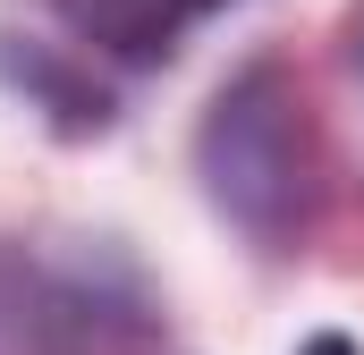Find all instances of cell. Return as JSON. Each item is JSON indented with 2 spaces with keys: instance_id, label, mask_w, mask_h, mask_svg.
<instances>
[{
  "instance_id": "cell-5",
  "label": "cell",
  "mask_w": 364,
  "mask_h": 355,
  "mask_svg": "<svg viewBox=\"0 0 364 355\" xmlns=\"http://www.w3.org/2000/svg\"><path fill=\"white\" fill-rule=\"evenodd\" d=\"M296 355H356V339H348V330H314Z\"/></svg>"
},
{
  "instance_id": "cell-2",
  "label": "cell",
  "mask_w": 364,
  "mask_h": 355,
  "mask_svg": "<svg viewBox=\"0 0 364 355\" xmlns=\"http://www.w3.org/2000/svg\"><path fill=\"white\" fill-rule=\"evenodd\" d=\"M153 288L119 246L0 237V355H144Z\"/></svg>"
},
{
  "instance_id": "cell-4",
  "label": "cell",
  "mask_w": 364,
  "mask_h": 355,
  "mask_svg": "<svg viewBox=\"0 0 364 355\" xmlns=\"http://www.w3.org/2000/svg\"><path fill=\"white\" fill-rule=\"evenodd\" d=\"M0 85L26 110H43L51 136H102L119 119L110 85L93 77V60H77L68 43H34V34H0Z\"/></svg>"
},
{
  "instance_id": "cell-1",
  "label": "cell",
  "mask_w": 364,
  "mask_h": 355,
  "mask_svg": "<svg viewBox=\"0 0 364 355\" xmlns=\"http://www.w3.org/2000/svg\"><path fill=\"white\" fill-rule=\"evenodd\" d=\"M195 178L246 246L305 254V237L322 229L331 161H322V127L305 110V85L288 77V60H246L212 93L195 127Z\"/></svg>"
},
{
  "instance_id": "cell-3",
  "label": "cell",
  "mask_w": 364,
  "mask_h": 355,
  "mask_svg": "<svg viewBox=\"0 0 364 355\" xmlns=\"http://www.w3.org/2000/svg\"><path fill=\"white\" fill-rule=\"evenodd\" d=\"M51 9H60V26L85 43L93 60L161 68V60H178V51H186L195 26H212V17L237 9V0H51Z\"/></svg>"
}]
</instances>
